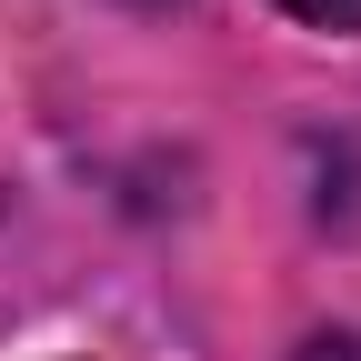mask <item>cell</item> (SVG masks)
<instances>
[{"instance_id": "obj_1", "label": "cell", "mask_w": 361, "mask_h": 361, "mask_svg": "<svg viewBox=\"0 0 361 361\" xmlns=\"http://www.w3.org/2000/svg\"><path fill=\"white\" fill-rule=\"evenodd\" d=\"M291 20H311V30H361V0H281Z\"/></svg>"}]
</instances>
